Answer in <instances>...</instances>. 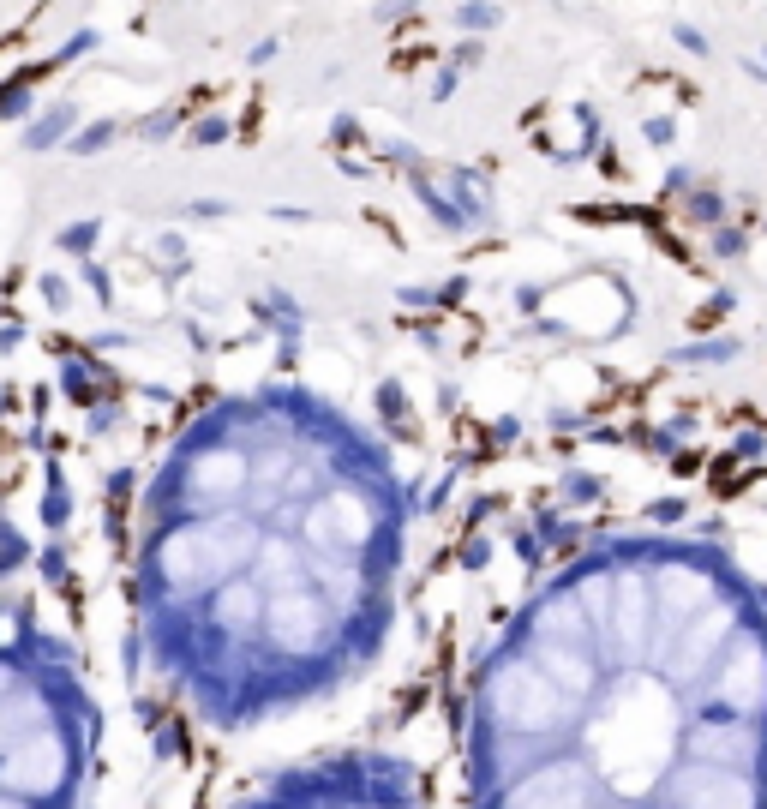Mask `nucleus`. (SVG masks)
I'll use <instances>...</instances> for the list:
<instances>
[{"label": "nucleus", "mask_w": 767, "mask_h": 809, "mask_svg": "<svg viewBox=\"0 0 767 809\" xmlns=\"http://www.w3.org/2000/svg\"><path fill=\"white\" fill-rule=\"evenodd\" d=\"M468 654L450 809H767V582L726 522L588 528Z\"/></svg>", "instance_id": "obj_1"}, {"label": "nucleus", "mask_w": 767, "mask_h": 809, "mask_svg": "<svg viewBox=\"0 0 767 809\" xmlns=\"http://www.w3.org/2000/svg\"><path fill=\"white\" fill-rule=\"evenodd\" d=\"M0 809H126V708L78 624L72 534L0 498Z\"/></svg>", "instance_id": "obj_2"}, {"label": "nucleus", "mask_w": 767, "mask_h": 809, "mask_svg": "<svg viewBox=\"0 0 767 809\" xmlns=\"http://www.w3.org/2000/svg\"><path fill=\"white\" fill-rule=\"evenodd\" d=\"M132 809H450L444 804V768L426 756H408L384 738H348L318 744L270 768L216 774L204 798H168V804Z\"/></svg>", "instance_id": "obj_3"}, {"label": "nucleus", "mask_w": 767, "mask_h": 809, "mask_svg": "<svg viewBox=\"0 0 767 809\" xmlns=\"http://www.w3.org/2000/svg\"><path fill=\"white\" fill-rule=\"evenodd\" d=\"M78 132V108L72 102H48V108H36L30 120H24V150H66V138Z\"/></svg>", "instance_id": "obj_4"}, {"label": "nucleus", "mask_w": 767, "mask_h": 809, "mask_svg": "<svg viewBox=\"0 0 767 809\" xmlns=\"http://www.w3.org/2000/svg\"><path fill=\"white\" fill-rule=\"evenodd\" d=\"M54 72V60H30V66H18L6 84H0V120H30L36 114V84Z\"/></svg>", "instance_id": "obj_5"}, {"label": "nucleus", "mask_w": 767, "mask_h": 809, "mask_svg": "<svg viewBox=\"0 0 767 809\" xmlns=\"http://www.w3.org/2000/svg\"><path fill=\"white\" fill-rule=\"evenodd\" d=\"M414 204H420V210H426V216H432L444 234H462V228H474V222L462 216V204L450 198V186H438L432 174H414Z\"/></svg>", "instance_id": "obj_6"}, {"label": "nucleus", "mask_w": 767, "mask_h": 809, "mask_svg": "<svg viewBox=\"0 0 767 809\" xmlns=\"http://www.w3.org/2000/svg\"><path fill=\"white\" fill-rule=\"evenodd\" d=\"M444 180H450V198L462 204V216L468 222H492V192H486V174H474V168H444Z\"/></svg>", "instance_id": "obj_7"}, {"label": "nucleus", "mask_w": 767, "mask_h": 809, "mask_svg": "<svg viewBox=\"0 0 767 809\" xmlns=\"http://www.w3.org/2000/svg\"><path fill=\"white\" fill-rule=\"evenodd\" d=\"M678 204H684V216H690V222H702V228H720V222L732 216V198H726L720 186H702V180H696Z\"/></svg>", "instance_id": "obj_8"}, {"label": "nucleus", "mask_w": 767, "mask_h": 809, "mask_svg": "<svg viewBox=\"0 0 767 809\" xmlns=\"http://www.w3.org/2000/svg\"><path fill=\"white\" fill-rule=\"evenodd\" d=\"M138 144H168V138H186V108H150L138 126H132Z\"/></svg>", "instance_id": "obj_9"}, {"label": "nucleus", "mask_w": 767, "mask_h": 809, "mask_svg": "<svg viewBox=\"0 0 767 809\" xmlns=\"http://www.w3.org/2000/svg\"><path fill=\"white\" fill-rule=\"evenodd\" d=\"M378 168H402V174H426V150L414 138H372Z\"/></svg>", "instance_id": "obj_10"}, {"label": "nucleus", "mask_w": 767, "mask_h": 809, "mask_svg": "<svg viewBox=\"0 0 767 809\" xmlns=\"http://www.w3.org/2000/svg\"><path fill=\"white\" fill-rule=\"evenodd\" d=\"M120 132H126L120 120H84V126H78V132L66 138V150H72V156H102V150H108V144H114Z\"/></svg>", "instance_id": "obj_11"}, {"label": "nucleus", "mask_w": 767, "mask_h": 809, "mask_svg": "<svg viewBox=\"0 0 767 809\" xmlns=\"http://www.w3.org/2000/svg\"><path fill=\"white\" fill-rule=\"evenodd\" d=\"M228 138H234V114H198V120H186V144L192 150H216Z\"/></svg>", "instance_id": "obj_12"}, {"label": "nucleus", "mask_w": 767, "mask_h": 809, "mask_svg": "<svg viewBox=\"0 0 767 809\" xmlns=\"http://www.w3.org/2000/svg\"><path fill=\"white\" fill-rule=\"evenodd\" d=\"M456 24H462V36H486V30L504 24V6L498 0H462L456 6Z\"/></svg>", "instance_id": "obj_13"}, {"label": "nucleus", "mask_w": 767, "mask_h": 809, "mask_svg": "<svg viewBox=\"0 0 767 809\" xmlns=\"http://www.w3.org/2000/svg\"><path fill=\"white\" fill-rule=\"evenodd\" d=\"M96 240H102V222H96V216H84V222H66V228L54 234V246H60L66 258H90V252H96Z\"/></svg>", "instance_id": "obj_14"}, {"label": "nucleus", "mask_w": 767, "mask_h": 809, "mask_svg": "<svg viewBox=\"0 0 767 809\" xmlns=\"http://www.w3.org/2000/svg\"><path fill=\"white\" fill-rule=\"evenodd\" d=\"M324 138H330V156H342V150H372V138H366V126H360V114H348V108L330 120V132H324Z\"/></svg>", "instance_id": "obj_15"}, {"label": "nucleus", "mask_w": 767, "mask_h": 809, "mask_svg": "<svg viewBox=\"0 0 767 809\" xmlns=\"http://www.w3.org/2000/svg\"><path fill=\"white\" fill-rule=\"evenodd\" d=\"M672 48H684L690 60H708V54H714L708 30H702V24H690V18H672Z\"/></svg>", "instance_id": "obj_16"}, {"label": "nucleus", "mask_w": 767, "mask_h": 809, "mask_svg": "<svg viewBox=\"0 0 767 809\" xmlns=\"http://www.w3.org/2000/svg\"><path fill=\"white\" fill-rule=\"evenodd\" d=\"M96 42H102V30H90V24H84V30H72V36H66V42L48 54V60H54V72H60V66H78V60H84Z\"/></svg>", "instance_id": "obj_17"}, {"label": "nucleus", "mask_w": 767, "mask_h": 809, "mask_svg": "<svg viewBox=\"0 0 767 809\" xmlns=\"http://www.w3.org/2000/svg\"><path fill=\"white\" fill-rule=\"evenodd\" d=\"M462 78H468L462 66H450V60H438V66L426 72V96H432V102H450V96L462 90Z\"/></svg>", "instance_id": "obj_18"}, {"label": "nucleus", "mask_w": 767, "mask_h": 809, "mask_svg": "<svg viewBox=\"0 0 767 809\" xmlns=\"http://www.w3.org/2000/svg\"><path fill=\"white\" fill-rule=\"evenodd\" d=\"M642 138H648L654 150H672V144H678V120H672V114H642Z\"/></svg>", "instance_id": "obj_19"}, {"label": "nucleus", "mask_w": 767, "mask_h": 809, "mask_svg": "<svg viewBox=\"0 0 767 809\" xmlns=\"http://www.w3.org/2000/svg\"><path fill=\"white\" fill-rule=\"evenodd\" d=\"M450 66H462V72H474V66H486V36H462L450 54H444Z\"/></svg>", "instance_id": "obj_20"}, {"label": "nucleus", "mask_w": 767, "mask_h": 809, "mask_svg": "<svg viewBox=\"0 0 767 809\" xmlns=\"http://www.w3.org/2000/svg\"><path fill=\"white\" fill-rule=\"evenodd\" d=\"M372 18L378 24H408V18H420V0H378Z\"/></svg>", "instance_id": "obj_21"}, {"label": "nucleus", "mask_w": 767, "mask_h": 809, "mask_svg": "<svg viewBox=\"0 0 767 809\" xmlns=\"http://www.w3.org/2000/svg\"><path fill=\"white\" fill-rule=\"evenodd\" d=\"M708 240H714V258H744V234L738 228L720 222V228H708Z\"/></svg>", "instance_id": "obj_22"}, {"label": "nucleus", "mask_w": 767, "mask_h": 809, "mask_svg": "<svg viewBox=\"0 0 767 809\" xmlns=\"http://www.w3.org/2000/svg\"><path fill=\"white\" fill-rule=\"evenodd\" d=\"M594 162H600V174H606V180H630V168H624V156L612 150V138H600V150H594Z\"/></svg>", "instance_id": "obj_23"}, {"label": "nucleus", "mask_w": 767, "mask_h": 809, "mask_svg": "<svg viewBox=\"0 0 767 809\" xmlns=\"http://www.w3.org/2000/svg\"><path fill=\"white\" fill-rule=\"evenodd\" d=\"M690 186H696V168H690V162H678V168H666V186H660V192H666V198H684Z\"/></svg>", "instance_id": "obj_24"}, {"label": "nucleus", "mask_w": 767, "mask_h": 809, "mask_svg": "<svg viewBox=\"0 0 767 809\" xmlns=\"http://www.w3.org/2000/svg\"><path fill=\"white\" fill-rule=\"evenodd\" d=\"M276 54H282V36H258V42L246 48V66H270Z\"/></svg>", "instance_id": "obj_25"}, {"label": "nucleus", "mask_w": 767, "mask_h": 809, "mask_svg": "<svg viewBox=\"0 0 767 809\" xmlns=\"http://www.w3.org/2000/svg\"><path fill=\"white\" fill-rule=\"evenodd\" d=\"M336 168H342L348 180H378V162H354V156H336Z\"/></svg>", "instance_id": "obj_26"}, {"label": "nucleus", "mask_w": 767, "mask_h": 809, "mask_svg": "<svg viewBox=\"0 0 767 809\" xmlns=\"http://www.w3.org/2000/svg\"><path fill=\"white\" fill-rule=\"evenodd\" d=\"M186 216H228V204H216V198H204V204H186Z\"/></svg>", "instance_id": "obj_27"}, {"label": "nucleus", "mask_w": 767, "mask_h": 809, "mask_svg": "<svg viewBox=\"0 0 767 809\" xmlns=\"http://www.w3.org/2000/svg\"><path fill=\"white\" fill-rule=\"evenodd\" d=\"M756 60H762V78H767V48H762V54H756Z\"/></svg>", "instance_id": "obj_28"}]
</instances>
